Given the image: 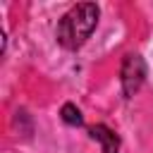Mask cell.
Returning a JSON list of instances; mask_svg holds the SVG:
<instances>
[{
	"mask_svg": "<svg viewBox=\"0 0 153 153\" xmlns=\"http://www.w3.org/2000/svg\"><path fill=\"white\" fill-rule=\"evenodd\" d=\"M60 115H62V120H65L67 124H72V127H81V124H84L81 110H79L76 105H72V103H65L62 110H60Z\"/></svg>",
	"mask_w": 153,
	"mask_h": 153,
	"instance_id": "obj_4",
	"label": "cell"
},
{
	"mask_svg": "<svg viewBox=\"0 0 153 153\" xmlns=\"http://www.w3.org/2000/svg\"><path fill=\"white\" fill-rule=\"evenodd\" d=\"M120 74H122V91H124L127 98H131L143 84L146 65H143V60L139 55H127L124 62H122V72Z\"/></svg>",
	"mask_w": 153,
	"mask_h": 153,
	"instance_id": "obj_2",
	"label": "cell"
},
{
	"mask_svg": "<svg viewBox=\"0 0 153 153\" xmlns=\"http://www.w3.org/2000/svg\"><path fill=\"white\" fill-rule=\"evenodd\" d=\"M91 139H96L100 146H103V153H120V139L115 131H110L105 124H96L88 129Z\"/></svg>",
	"mask_w": 153,
	"mask_h": 153,
	"instance_id": "obj_3",
	"label": "cell"
},
{
	"mask_svg": "<svg viewBox=\"0 0 153 153\" xmlns=\"http://www.w3.org/2000/svg\"><path fill=\"white\" fill-rule=\"evenodd\" d=\"M96 24H98V5H93V2L74 5L57 22V31H55L57 43L62 48H67V50H76L93 33Z\"/></svg>",
	"mask_w": 153,
	"mask_h": 153,
	"instance_id": "obj_1",
	"label": "cell"
}]
</instances>
